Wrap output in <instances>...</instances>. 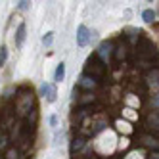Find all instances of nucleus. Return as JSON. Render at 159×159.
Here are the masks:
<instances>
[{
  "label": "nucleus",
  "instance_id": "1",
  "mask_svg": "<svg viewBox=\"0 0 159 159\" xmlns=\"http://www.w3.org/2000/svg\"><path fill=\"white\" fill-rule=\"evenodd\" d=\"M40 96H44L50 104L52 102H56V96H58V90H56V86L54 84H50V83H44L42 86H40Z\"/></svg>",
  "mask_w": 159,
  "mask_h": 159
},
{
  "label": "nucleus",
  "instance_id": "2",
  "mask_svg": "<svg viewBox=\"0 0 159 159\" xmlns=\"http://www.w3.org/2000/svg\"><path fill=\"white\" fill-rule=\"evenodd\" d=\"M88 40H90V31L84 25H79V29H77V44L79 46H86Z\"/></svg>",
  "mask_w": 159,
  "mask_h": 159
},
{
  "label": "nucleus",
  "instance_id": "3",
  "mask_svg": "<svg viewBox=\"0 0 159 159\" xmlns=\"http://www.w3.org/2000/svg\"><path fill=\"white\" fill-rule=\"evenodd\" d=\"M111 42H102L100 44V50H98V54H100V58L104 60V61H107V58H109V54H111Z\"/></svg>",
  "mask_w": 159,
  "mask_h": 159
},
{
  "label": "nucleus",
  "instance_id": "4",
  "mask_svg": "<svg viewBox=\"0 0 159 159\" xmlns=\"http://www.w3.org/2000/svg\"><path fill=\"white\" fill-rule=\"evenodd\" d=\"M25 31H27L25 23H21V25L17 27V33H16V46H21V44H23V40H25Z\"/></svg>",
  "mask_w": 159,
  "mask_h": 159
},
{
  "label": "nucleus",
  "instance_id": "5",
  "mask_svg": "<svg viewBox=\"0 0 159 159\" xmlns=\"http://www.w3.org/2000/svg\"><path fill=\"white\" fill-rule=\"evenodd\" d=\"M63 77H65V63L61 61V63L58 65V69H56V75H54V81H56V83H61V81H63Z\"/></svg>",
  "mask_w": 159,
  "mask_h": 159
},
{
  "label": "nucleus",
  "instance_id": "6",
  "mask_svg": "<svg viewBox=\"0 0 159 159\" xmlns=\"http://www.w3.org/2000/svg\"><path fill=\"white\" fill-rule=\"evenodd\" d=\"M142 19L146 21V23H153V21H155V12H153V10H144V12H142Z\"/></svg>",
  "mask_w": 159,
  "mask_h": 159
},
{
  "label": "nucleus",
  "instance_id": "7",
  "mask_svg": "<svg viewBox=\"0 0 159 159\" xmlns=\"http://www.w3.org/2000/svg\"><path fill=\"white\" fill-rule=\"evenodd\" d=\"M142 140H144V144L146 146H153V148H157L159 144H157V140L155 138H152V136H142Z\"/></svg>",
  "mask_w": 159,
  "mask_h": 159
},
{
  "label": "nucleus",
  "instance_id": "8",
  "mask_svg": "<svg viewBox=\"0 0 159 159\" xmlns=\"http://www.w3.org/2000/svg\"><path fill=\"white\" fill-rule=\"evenodd\" d=\"M52 40H54V33H46L44 39H42V44H44V46H50Z\"/></svg>",
  "mask_w": 159,
  "mask_h": 159
},
{
  "label": "nucleus",
  "instance_id": "9",
  "mask_svg": "<svg viewBox=\"0 0 159 159\" xmlns=\"http://www.w3.org/2000/svg\"><path fill=\"white\" fill-rule=\"evenodd\" d=\"M6 58H8V48H6V46H2V48H0V65H4Z\"/></svg>",
  "mask_w": 159,
  "mask_h": 159
},
{
  "label": "nucleus",
  "instance_id": "10",
  "mask_svg": "<svg viewBox=\"0 0 159 159\" xmlns=\"http://www.w3.org/2000/svg\"><path fill=\"white\" fill-rule=\"evenodd\" d=\"M81 84L88 88V86H94V81H92V79H88V77H84V79H83V81H81Z\"/></svg>",
  "mask_w": 159,
  "mask_h": 159
},
{
  "label": "nucleus",
  "instance_id": "11",
  "mask_svg": "<svg viewBox=\"0 0 159 159\" xmlns=\"http://www.w3.org/2000/svg\"><path fill=\"white\" fill-rule=\"evenodd\" d=\"M83 142H84L83 138H77L75 144H73V152H75V150H81V148H83Z\"/></svg>",
  "mask_w": 159,
  "mask_h": 159
},
{
  "label": "nucleus",
  "instance_id": "12",
  "mask_svg": "<svg viewBox=\"0 0 159 159\" xmlns=\"http://www.w3.org/2000/svg\"><path fill=\"white\" fill-rule=\"evenodd\" d=\"M50 125L52 127H58V115H50Z\"/></svg>",
  "mask_w": 159,
  "mask_h": 159
},
{
  "label": "nucleus",
  "instance_id": "13",
  "mask_svg": "<svg viewBox=\"0 0 159 159\" xmlns=\"http://www.w3.org/2000/svg\"><path fill=\"white\" fill-rule=\"evenodd\" d=\"M17 8H19V10H27V8H29V2H19Z\"/></svg>",
  "mask_w": 159,
  "mask_h": 159
},
{
  "label": "nucleus",
  "instance_id": "14",
  "mask_svg": "<svg viewBox=\"0 0 159 159\" xmlns=\"http://www.w3.org/2000/svg\"><path fill=\"white\" fill-rule=\"evenodd\" d=\"M104 125H106V123H98V125H96V129H94V132H100L102 129H104Z\"/></svg>",
  "mask_w": 159,
  "mask_h": 159
},
{
  "label": "nucleus",
  "instance_id": "15",
  "mask_svg": "<svg viewBox=\"0 0 159 159\" xmlns=\"http://www.w3.org/2000/svg\"><path fill=\"white\" fill-rule=\"evenodd\" d=\"M8 159H17V153H16V152H10V153H8Z\"/></svg>",
  "mask_w": 159,
  "mask_h": 159
},
{
  "label": "nucleus",
  "instance_id": "16",
  "mask_svg": "<svg viewBox=\"0 0 159 159\" xmlns=\"http://www.w3.org/2000/svg\"><path fill=\"white\" fill-rule=\"evenodd\" d=\"M152 159H159V153H155V155H152Z\"/></svg>",
  "mask_w": 159,
  "mask_h": 159
}]
</instances>
